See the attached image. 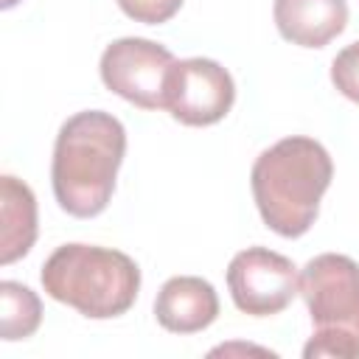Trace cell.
<instances>
[{"mask_svg":"<svg viewBox=\"0 0 359 359\" xmlns=\"http://www.w3.org/2000/svg\"><path fill=\"white\" fill-rule=\"evenodd\" d=\"M118 6L135 22L160 25V22H168L180 11L182 0H118Z\"/></svg>","mask_w":359,"mask_h":359,"instance_id":"4fadbf2b","label":"cell"},{"mask_svg":"<svg viewBox=\"0 0 359 359\" xmlns=\"http://www.w3.org/2000/svg\"><path fill=\"white\" fill-rule=\"evenodd\" d=\"M236 101L233 76L213 59L191 56L171 65L165 79V109L185 126L219 123Z\"/></svg>","mask_w":359,"mask_h":359,"instance_id":"52a82bcc","label":"cell"},{"mask_svg":"<svg viewBox=\"0 0 359 359\" xmlns=\"http://www.w3.org/2000/svg\"><path fill=\"white\" fill-rule=\"evenodd\" d=\"M174 53L143 36H123L104 48L98 70L107 90L140 109H165V79Z\"/></svg>","mask_w":359,"mask_h":359,"instance_id":"5b68a950","label":"cell"},{"mask_svg":"<svg viewBox=\"0 0 359 359\" xmlns=\"http://www.w3.org/2000/svg\"><path fill=\"white\" fill-rule=\"evenodd\" d=\"M227 289L238 311L252 317L280 314L300 294L297 266L266 247H247L227 266Z\"/></svg>","mask_w":359,"mask_h":359,"instance_id":"8992f818","label":"cell"},{"mask_svg":"<svg viewBox=\"0 0 359 359\" xmlns=\"http://www.w3.org/2000/svg\"><path fill=\"white\" fill-rule=\"evenodd\" d=\"M300 297L306 300L314 334L303 348L306 359L359 356V264L339 252L314 255L300 269Z\"/></svg>","mask_w":359,"mask_h":359,"instance_id":"277c9868","label":"cell"},{"mask_svg":"<svg viewBox=\"0 0 359 359\" xmlns=\"http://www.w3.org/2000/svg\"><path fill=\"white\" fill-rule=\"evenodd\" d=\"M334 177L331 154L314 137L292 135L264 149L250 174L255 208L269 230L283 238L303 236Z\"/></svg>","mask_w":359,"mask_h":359,"instance_id":"7a4b0ae2","label":"cell"},{"mask_svg":"<svg viewBox=\"0 0 359 359\" xmlns=\"http://www.w3.org/2000/svg\"><path fill=\"white\" fill-rule=\"evenodd\" d=\"M334 87L353 104H359V39L345 45L331 62Z\"/></svg>","mask_w":359,"mask_h":359,"instance_id":"7c38bea8","label":"cell"},{"mask_svg":"<svg viewBox=\"0 0 359 359\" xmlns=\"http://www.w3.org/2000/svg\"><path fill=\"white\" fill-rule=\"evenodd\" d=\"M154 317L171 334H196L219 317L216 289L196 275L168 278L154 297Z\"/></svg>","mask_w":359,"mask_h":359,"instance_id":"ba28073f","label":"cell"},{"mask_svg":"<svg viewBox=\"0 0 359 359\" xmlns=\"http://www.w3.org/2000/svg\"><path fill=\"white\" fill-rule=\"evenodd\" d=\"M39 280L48 297L90 320H112L126 314L140 292L137 264L121 250L95 244L56 247L42 264Z\"/></svg>","mask_w":359,"mask_h":359,"instance_id":"3957f363","label":"cell"},{"mask_svg":"<svg viewBox=\"0 0 359 359\" xmlns=\"http://www.w3.org/2000/svg\"><path fill=\"white\" fill-rule=\"evenodd\" d=\"M126 154L123 123L104 109L70 115L53 143L50 185L59 208L76 219L98 216L115 191Z\"/></svg>","mask_w":359,"mask_h":359,"instance_id":"6da1fadb","label":"cell"},{"mask_svg":"<svg viewBox=\"0 0 359 359\" xmlns=\"http://www.w3.org/2000/svg\"><path fill=\"white\" fill-rule=\"evenodd\" d=\"M0 334L6 342L14 339H25L31 337L39 323H42V303L36 297V292H31L28 286L17 283V280H3L0 283Z\"/></svg>","mask_w":359,"mask_h":359,"instance_id":"8fae6325","label":"cell"},{"mask_svg":"<svg viewBox=\"0 0 359 359\" xmlns=\"http://www.w3.org/2000/svg\"><path fill=\"white\" fill-rule=\"evenodd\" d=\"M275 25L280 36L300 48H325L348 25L345 0H275Z\"/></svg>","mask_w":359,"mask_h":359,"instance_id":"9c48e42d","label":"cell"},{"mask_svg":"<svg viewBox=\"0 0 359 359\" xmlns=\"http://www.w3.org/2000/svg\"><path fill=\"white\" fill-rule=\"evenodd\" d=\"M0 264L8 266L28 255L36 241V196L22 180L6 174L0 177Z\"/></svg>","mask_w":359,"mask_h":359,"instance_id":"30bf717a","label":"cell"},{"mask_svg":"<svg viewBox=\"0 0 359 359\" xmlns=\"http://www.w3.org/2000/svg\"><path fill=\"white\" fill-rule=\"evenodd\" d=\"M17 3H20V0H0L3 8H11V6H17Z\"/></svg>","mask_w":359,"mask_h":359,"instance_id":"5bb4252c","label":"cell"}]
</instances>
